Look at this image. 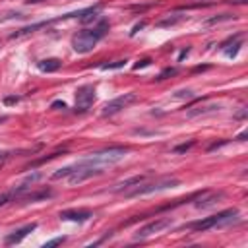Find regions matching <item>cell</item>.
I'll list each match as a JSON object with an SVG mask.
<instances>
[{"label":"cell","mask_w":248,"mask_h":248,"mask_svg":"<svg viewBox=\"0 0 248 248\" xmlns=\"http://www.w3.org/2000/svg\"><path fill=\"white\" fill-rule=\"evenodd\" d=\"M107 29H108V23H107V21H101L97 27L78 31V33L72 37V48H74L78 54H87V52H91V50L97 46V43L105 37Z\"/></svg>","instance_id":"obj_1"},{"label":"cell","mask_w":248,"mask_h":248,"mask_svg":"<svg viewBox=\"0 0 248 248\" xmlns=\"http://www.w3.org/2000/svg\"><path fill=\"white\" fill-rule=\"evenodd\" d=\"M234 221H238V209H225L217 215H211V217H205V219H200L196 223H188L184 225L182 229H190L194 232H205L209 229H223V227H229L232 225Z\"/></svg>","instance_id":"obj_2"},{"label":"cell","mask_w":248,"mask_h":248,"mask_svg":"<svg viewBox=\"0 0 248 248\" xmlns=\"http://www.w3.org/2000/svg\"><path fill=\"white\" fill-rule=\"evenodd\" d=\"M176 186H180V180L178 178H174V176H161V178H155L151 182L141 180L140 184H136L130 190H126L124 196L126 198H140V196H147V194L169 190V188H176Z\"/></svg>","instance_id":"obj_3"},{"label":"cell","mask_w":248,"mask_h":248,"mask_svg":"<svg viewBox=\"0 0 248 248\" xmlns=\"http://www.w3.org/2000/svg\"><path fill=\"white\" fill-rule=\"evenodd\" d=\"M128 155V147H120V145H112V147H107V149H101V151H95V153H89L87 157L79 159L81 163L85 165H93V167H101L105 169L107 165H112V163H118L120 159H124Z\"/></svg>","instance_id":"obj_4"},{"label":"cell","mask_w":248,"mask_h":248,"mask_svg":"<svg viewBox=\"0 0 248 248\" xmlns=\"http://www.w3.org/2000/svg\"><path fill=\"white\" fill-rule=\"evenodd\" d=\"M138 99V95L134 93V91H130V93H124V95H118V97H114L112 101H108L105 107H103V110H101V116H112V114H116V112H120V110H124V108H128L134 101Z\"/></svg>","instance_id":"obj_5"},{"label":"cell","mask_w":248,"mask_h":248,"mask_svg":"<svg viewBox=\"0 0 248 248\" xmlns=\"http://www.w3.org/2000/svg\"><path fill=\"white\" fill-rule=\"evenodd\" d=\"M170 225H172V219H170V217L155 219V221H151V223L143 225V227L134 234V238H136V240H145V238H149V236H153V234H157V232H161V231L169 229Z\"/></svg>","instance_id":"obj_6"},{"label":"cell","mask_w":248,"mask_h":248,"mask_svg":"<svg viewBox=\"0 0 248 248\" xmlns=\"http://www.w3.org/2000/svg\"><path fill=\"white\" fill-rule=\"evenodd\" d=\"M95 101V87L93 85H81L76 89V108L79 112H85Z\"/></svg>","instance_id":"obj_7"},{"label":"cell","mask_w":248,"mask_h":248,"mask_svg":"<svg viewBox=\"0 0 248 248\" xmlns=\"http://www.w3.org/2000/svg\"><path fill=\"white\" fill-rule=\"evenodd\" d=\"M29 188H31V186H29V180H27V182H23V184H19V186H16V188H10V190L2 192V194H0V207L6 205V203H10V202H16V200L21 198Z\"/></svg>","instance_id":"obj_8"},{"label":"cell","mask_w":248,"mask_h":248,"mask_svg":"<svg viewBox=\"0 0 248 248\" xmlns=\"http://www.w3.org/2000/svg\"><path fill=\"white\" fill-rule=\"evenodd\" d=\"M93 217L91 211L87 209H64L60 211V219L62 221H76V223H85Z\"/></svg>","instance_id":"obj_9"},{"label":"cell","mask_w":248,"mask_h":248,"mask_svg":"<svg viewBox=\"0 0 248 248\" xmlns=\"http://www.w3.org/2000/svg\"><path fill=\"white\" fill-rule=\"evenodd\" d=\"M35 229H37V223H29V225H25V227H21V229L10 232V234L4 238V244H8V246H12V244H19V242H21L29 232H33Z\"/></svg>","instance_id":"obj_10"},{"label":"cell","mask_w":248,"mask_h":248,"mask_svg":"<svg viewBox=\"0 0 248 248\" xmlns=\"http://www.w3.org/2000/svg\"><path fill=\"white\" fill-rule=\"evenodd\" d=\"M141 180H145V174H136V176H132V178H126V180H122V182H118V184H114L112 188H110V192H126V190H130L132 186H136V184H140Z\"/></svg>","instance_id":"obj_11"},{"label":"cell","mask_w":248,"mask_h":248,"mask_svg":"<svg viewBox=\"0 0 248 248\" xmlns=\"http://www.w3.org/2000/svg\"><path fill=\"white\" fill-rule=\"evenodd\" d=\"M37 66H39V70H41V72H46V74H50V72H56V70H60L62 62H60L58 58H45V60H41Z\"/></svg>","instance_id":"obj_12"},{"label":"cell","mask_w":248,"mask_h":248,"mask_svg":"<svg viewBox=\"0 0 248 248\" xmlns=\"http://www.w3.org/2000/svg\"><path fill=\"white\" fill-rule=\"evenodd\" d=\"M219 108H221V105L196 107V108H190V110L186 112V116H188V118H196V116H203V114H207V112H215V110H219Z\"/></svg>","instance_id":"obj_13"},{"label":"cell","mask_w":248,"mask_h":248,"mask_svg":"<svg viewBox=\"0 0 248 248\" xmlns=\"http://www.w3.org/2000/svg\"><path fill=\"white\" fill-rule=\"evenodd\" d=\"M186 16H178V14H172V16H169V17H165V19H161V21H157V27H169V25H176L178 21H182Z\"/></svg>","instance_id":"obj_14"},{"label":"cell","mask_w":248,"mask_h":248,"mask_svg":"<svg viewBox=\"0 0 248 248\" xmlns=\"http://www.w3.org/2000/svg\"><path fill=\"white\" fill-rule=\"evenodd\" d=\"M50 196H52L50 190H39V192H35V194L25 196V202H39V200H46V198H50Z\"/></svg>","instance_id":"obj_15"},{"label":"cell","mask_w":248,"mask_h":248,"mask_svg":"<svg viewBox=\"0 0 248 248\" xmlns=\"http://www.w3.org/2000/svg\"><path fill=\"white\" fill-rule=\"evenodd\" d=\"M236 16L234 14H221V16H215V17H209L205 21V25H215V23H221V21H229V19H234Z\"/></svg>","instance_id":"obj_16"},{"label":"cell","mask_w":248,"mask_h":248,"mask_svg":"<svg viewBox=\"0 0 248 248\" xmlns=\"http://www.w3.org/2000/svg\"><path fill=\"white\" fill-rule=\"evenodd\" d=\"M128 60H116V62H110V64H103L101 70H114V68H122Z\"/></svg>","instance_id":"obj_17"},{"label":"cell","mask_w":248,"mask_h":248,"mask_svg":"<svg viewBox=\"0 0 248 248\" xmlns=\"http://www.w3.org/2000/svg\"><path fill=\"white\" fill-rule=\"evenodd\" d=\"M176 72H178L176 68H165V70H163V72H161V74L157 76V79H159V81H161V79H167L169 76H174Z\"/></svg>","instance_id":"obj_18"},{"label":"cell","mask_w":248,"mask_h":248,"mask_svg":"<svg viewBox=\"0 0 248 248\" xmlns=\"http://www.w3.org/2000/svg\"><path fill=\"white\" fill-rule=\"evenodd\" d=\"M66 240V236H56V238H52V240H46L43 246L45 248H50V246H58V244H62Z\"/></svg>","instance_id":"obj_19"},{"label":"cell","mask_w":248,"mask_h":248,"mask_svg":"<svg viewBox=\"0 0 248 248\" xmlns=\"http://www.w3.org/2000/svg\"><path fill=\"white\" fill-rule=\"evenodd\" d=\"M192 145H194V140H192V141H188V143H182V145H176V147H174V153H182V151H188V149H190Z\"/></svg>","instance_id":"obj_20"},{"label":"cell","mask_w":248,"mask_h":248,"mask_svg":"<svg viewBox=\"0 0 248 248\" xmlns=\"http://www.w3.org/2000/svg\"><path fill=\"white\" fill-rule=\"evenodd\" d=\"M151 64V60L149 58H145V60H141V62H138V64H134V70H140V68H145V66H149Z\"/></svg>","instance_id":"obj_21"},{"label":"cell","mask_w":248,"mask_h":248,"mask_svg":"<svg viewBox=\"0 0 248 248\" xmlns=\"http://www.w3.org/2000/svg\"><path fill=\"white\" fill-rule=\"evenodd\" d=\"M174 97H186V99H190V97H194V93L192 91H176Z\"/></svg>","instance_id":"obj_22"},{"label":"cell","mask_w":248,"mask_h":248,"mask_svg":"<svg viewBox=\"0 0 248 248\" xmlns=\"http://www.w3.org/2000/svg\"><path fill=\"white\" fill-rule=\"evenodd\" d=\"M50 108H66V103H64V101H54V103L50 105Z\"/></svg>","instance_id":"obj_23"},{"label":"cell","mask_w":248,"mask_h":248,"mask_svg":"<svg viewBox=\"0 0 248 248\" xmlns=\"http://www.w3.org/2000/svg\"><path fill=\"white\" fill-rule=\"evenodd\" d=\"M17 101H19V97H6V99H4V103H6V105H12V103H17Z\"/></svg>","instance_id":"obj_24"},{"label":"cell","mask_w":248,"mask_h":248,"mask_svg":"<svg viewBox=\"0 0 248 248\" xmlns=\"http://www.w3.org/2000/svg\"><path fill=\"white\" fill-rule=\"evenodd\" d=\"M143 25H145V23H143V21H141V23H138V25H136V27H134V31H132V35H136V33H138V31H140V29H141V27H143Z\"/></svg>","instance_id":"obj_25"},{"label":"cell","mask_w":248,"mask_h":248,"mask_svg":"<svg viewBox=\"0 0 248 248\" xmlns=\"http://www.w3.org/2000/svg\"><path fill=\"white\" fill-rule=\"evenodd\" d=\"M246 136H248V134H246V132H242V134H240L236 140H238V141H244V138H246Z\"/></svg>","instance_id":"obj_26"},{"label":"cell","mask_w":248,"mask_h":248,"mask_svg":"<svg viewBox=\"0 0 248 248\" xmlns=\"http://www.w3.org/2000/svg\"><path fill=\"white\" fill-rule=\"evenodd\" d=\"M229 2H232V4H244L246 0H229Z\"/></svg>","instance_id":"obj_27"}]
</instances>
